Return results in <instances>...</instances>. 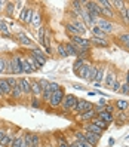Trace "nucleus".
Segmentation results:
<instances>
[{
  "label": "nucleus",
  "mask_w": 129,
  "mask_h": 147,
  "mask_svg": "<svg viewBox=\"0 0 129 147\" xmlns=\"http://www.w3.org/2000/svg\"><path fill=\"white\" fill-rule=\"evenodd\" d=\"M22 59L24 57L21 55H13L12 59L6 63V71L9 74H22Z\"/></svg>",
  "instance_id": "obj_1"
},
{
  "label": "nucleus",
  "mask_w": 129,
  "mask_h": 147,
  "mask_svg": "<svg viewBox=\"0 0 129 147\" xmlns=\"http://www.w3.org/2000/svg\"><path fill=\"white\" fill-rule=\"evenodd\" d=\"M85 9L95 21L99 18V16H102L101 15V6L98 5V2H85Z\"/></svg>",
  "instance_id": "obj_2"
},
{
  "label": "nucleus",
  "mask_w": 129,
  "mask_h": 147,
  "mask_svg": "<svg viewBox=\"0 0 129 147\" xmlns=\"http://www.w3.org/2000/svg\"><path fill=\"white\" fill-rule=\"evenodd\" d=\"M93 106L92 102L88 101V100H83V98H77V102H76V107L73 109V111L76 115H80L83 111H88V110H92Z\"/></svg>",
  "instance_id": "obj_3"
},
{
  "label": "nucleus",
  "mask_w": 129,
  "mask_h": 147,
  "mask_svg": "<svg viewBox=\"0 0 129 147\" xmlns=\"http://www.w3.org/2000/svg\"><path fill=\"white\" fill-rule=\"evenodd\" d=\"M64 97H65V94H64V89L61 88V89H58L56 92L52 94V97H50V100H49L48 104L52 107V109H56V107H59V106L62 104Z\"/></svg>",
  "instance_id": "obj_4"
},
{
  "label": "nucleus",
  "mask_w": 129,
  "mask_h": 147,
  "mask_svg": "<svg viewBox=\"0 0 129 147\" xmlns=\"http://www.w3.org/2000/svg\"><path fill=\"white\" fill-rule=\"evenodd\" d=\"M95 25H97V27H98L102 33H105V34L113 33V30H114V25L111 24L108 20H105V18H98L97 22H95Z\"/></svg>",
  "instance_id": "obj_5"
},
{
  "label": "nucleus",
  "mask_w": 129,
  "mask_h": 147,
  "mask_svg": "<svg viewBox=\"0 0 129 147\" xmlns=\"http://www.w3.org/2000/svg\"><path fill=\"white\" fill-rule=\"evenodd\" d=\"M73 45H76L79 49H83V51H89V46H91V42L88 39H85L82 36H70Z\"/></svg>",
  "instance_id": "obj_6"
},
{
  "label": "nucleus",
  "mask_w": 129,
  "mask_h": 147,
  "mask_svg": "<svg viewBox=\"0 0 129 147\" xmlns=\"http://www.w3.org/2000/svg\"><path fill=\"white\" fill-rule=\"evenodd\" d=\"M76 102H77V98L74 97V95L68 94V95H65V97H64L61 107H62V109H64L65 111H71V110H73V109L76 107Z\"/></svg>",
  "instance_id": "obj_7"
},
{
  "label": "nucleus",
  "mask_w": 129,
  "mask_h": 147,
  "mask_svg": "<svg viewBox=\"0 0 129 147\" xmlns=\"http://www.w3.org/2000/svg\"><path fill=\"white\" fill-rule=\"evenodd\" d=\"M18 85H19V88H21L24 95L31 94V82L27 79V77H19V79H18Z\"/></svg>",
  "instance_id": "obj_8"
},
{
  "label": "nucleus",
  "mask_w": 129,
  "mask_h": 147,
  "mask_svg": "<svg viewBox=\"0 0 129 147\" xmlns=\"http://www.w3.org/2000/svg\"><path fill=\"white\" fill-rule=\"evenodd\" d=\"M33 13H34L33 9H30V7H24V9L21 11V15H19V21L24 22V24H30L31 18H33Z\"/></svg>",
  "instance_id": "obj_9"
},
{
  "label": "nucleus",
  "mask_w": 129,
  "mask_h": 147,
  "mask_svg": "<svg viewBox=\"0 0 129 147\" xmlns=\"http://www.w3.org/2000/svg\"><path fill=\"white\" fill-rule=\"evenodd\" d=\"M30 55L36 59L40 65H45V63H46V54H43L40 49H31Z\"/></svg>",
  "instance_id": "obj_10"
},
{
  "label": "nucleus",
  "mask_w": 129,
  "mask_h": 147,
  "mask_svg": "<svg viewBox=\"0 0 129 147\" xmlns=\"http://www.w3.org/2000/svg\"><path fill=\"white\" fill-rule=\"evenodd\" d=\"M70 24L74 27V30L77 31V34H79V36H82V34H85L86 31H88V28H86V25H85V24L82 22V20H79V18L74 20V21H71Z\"/></svg>",
  "instance_id": "obj_11"
},
{
  "label": "nucleus",
  "mask_w": 129,
  "mask_h": 147,
  "mask_svg": "<svg viewBox=\"0 0 129 147\" xmlns=\"http://www.w3.org/2000/svg\"><path fill=\"white\" fill-rule=\"evenodd\" d=\"M79 116L80 120H83V122H91V120L93 117H97V111H95V107H93L92 110H88V111H83V113L80 115H77Z\"/></svg>",
  "instance_id": "obj_12"
},
{
  "label": "nucleus",
  "mask_w": 129,
  "mask_h": 147,
  "mask_svg": "<svg viewBox=\"0 0 129 147\" xmlns=\"http://www.w3.org/2000/svg\"><path fill=\"white\" fill-rule=\"evenodd\" d=\"M50 39H52V34H50V30H48L46 28V31H45V37H43V42H42V46L45 48V51H46V54H50Z\"/></svg>",
  "instance_id": "obj_13"
},
{
  "label": "nucleus",
  "mask_w": 129,
  "mask_h": 147,
  "mask_svg": "<svg viewBox=\"0 0 129 147\" xmlns=\"http://www.w3.org/2000/svg\"><path fill=\"white\" fill-rule=\"evenodd\" d=\"M116 79H117V76H116V73L113 70L107 71V76H104V86L105 88H111L113 83L116 82Z\"/></svg>",
  "instance_id": "obj_14"
},
{
  "label": "nucleus",
  "mask_w": 129,
  "mask_h": 147,
  "mask_svg": "<svg viewBox=\"0 0 129 147\" xmlns=\"http://www.w3.org/2000/svg\"><path fill=\"white\" fill-rule=\"evenodd\" d=\"M0 92H2L3 97H11L12 88L9 86V83L6 82V79H0Z\"/></svg>",
  "instance_id": "obj_15"
},
{
  "label": "nucleus",
  "mask_w": 129,
  "mask_h": 147,
  "mask_svg": "<svg viewBox=\"0 0 129 147\" xmlns=\"http://www.w3.org/2000/svg\"><path fill=\"white\" fill-rule=\"evenodd\" d=\"M85 132H92V134H95V135H98V137H101L102 135V129L101 128H98L95 123H92V122H89L88 125H85Z\"/></svg>",
  "instance_id": "obj_16"
},
{
  "label": "nucleus",
  "mask_w": 129,
  "mask_h": 147,
  "mask_svg": "<svg viewBox=\"0 0 129 147\" xmlns=\"http://www.w3.org/2000/svg\"><path fill=\"white\" fill-rule=\"evenodd\" d=\"M89 68H91V64L89 63H85L80 68H79V71H77L76 74L79 76V77H82V79H85V80H88V76H89Z\"/></svg>",
  "instance_id": "obj_17"
},
{
  "label": "nucleus",
  "mask_w": 129,
  "mask_h": 147,
  "mask_svg": "<svg viewBox=\"0 0 129 147\" xmlns=\"http://www.w3.org/2000/svg\"><path fill=\"white\" fill-rule=\"evenodd\" d=\"M64 46H65V51H67V57L68 55H73V57H77L79 55V48H77L76 45H73L71 42H68V43H64Z\"/></svg>",
  "instance_id": "obj_18"
},
{
  "label": "nucleus",
  "mask_w": 129,
  "mask_h": 147,
  "mask_svg": "<svg viewBox=\"0 0 129 147\" xmlns=\"http://www.w3.org/2000/svg\"><path fill=\"white\" fill-rule=\"evenodd\" d=\"M97 117H99L101 120H104V122L107 123V125H110L111 122L114 120V115H111V113H107V111H99V113L97 115Z\"/></svg>",
  "instance_id": "obj_19"
},
{
  "label": "nucleus",
  "mask_w": 129,
  "mask_h": 147,
  "mask_svg": "<svg viewBox=\"0 0 129 147\" xmlns=\"http://www.w3.org/2000/svg\"><path fill=\"white\" fill-rule=\"evenodd\" d=\"M104 76H105V67L102 65V64H99V65H97V74H95V82H102L104 80Z\"/></svg>",
  "instance_id": "obj_20"
},
{
  "label": "nucleus",
  "mask_w": 129,
  "mask_h": 147,
  "mask_svg": "<svg viewBox=\"0 0 129 147\" xmlns=\"http://www.w3.org/2000/svg\"><path fill=\"white\" fill-rule=\"evenodd\" d=\"M13 138H15V135H13L12 132H7V134L3 137V140H0V146H2V147H11Z\"/></svg>",
  "instance_id": "obj_21"
},
{
  "label": "nucleus",
  "mask_w": 129,
  "mask_h": 147,
  "mask_svg": "<svg viewBox=\"0 0 129 147\" xmlns=\"http://www.w3.org/2000/svg\"><path fill=\"white\" fill-rule=\"evenodd\" d=\"M16 40H18L21 45H24V46H33V42L25 36L24 33H18V34H16Z\"/></svg>",
  "instance_id": "obj_22"
},
{
  "label": "nucleus",
  "mask_w": 129,
  "mask_h": 147,
  "mask_svg": "<svg viewBox=\"0 0 129 147\" xmlns=\"http://www.w3.org/2000/svg\"><path fill=\"white\" fill-rule=\"evenodd\" d=\"M85 138H86V141H88L92 147H95L97 146V143H98V135H95V134H92V132H85Z\"/></svg>",
  "instance_id": "obj_23"
},
{
  "label": "nucleus",
  "mask_w": 129,
  "mask_h": 147,
  "mask_svg": "<svg viewBox=\"0 0 129 147\" xmlns=\"http://www.w3.org/2000/svg\"><path fill=\"white\" fill-rule=\"evenodd\" d=\"M24 58H25V61L28 63V65L33 68L34 71H37L39 68H42V65H40V64H39V63H37V61H36V59H34L31 55H27V57H24Z\"/></svg>",
  "instance_id": "obj_24"
},
{
  "label": "nucleus",
  "mask_w": 129,
  "mask_h": 147,
  "mask_svg": "<svg viewBox=\"0 0 129 147\" xmlns=\"http://www.w3.org/2000/svg\"><path fill=\"white\" fill-rule=\"evenodd\" d=\"M92 45H95V46H99V48H107L108 46V42L107 39H99V37H92L89 40Z\"/></svg>",
  "instance_id": "obj_25"
},
{
  "label": "nucleus",
  "mask_w": 129,
  "mask_h": 147,
  "mask_svg": "<svg viewBox=\"0 0 129 147\" xmlns=\"http://www.w3.org/2000/svg\"><path fill=\"white\" fill-rule=\"evenodd\" d=\"M31 94H33V97L40 98L42 88H40V83H39V82H33V83H31Z\"/></svg>",
  "instance_id": "obj_26"
},
{
  "label": "nucleus",
  "mask_w": 129,
  "mask_h": 147,
  "mask_svg": "<svg viewBox=\"0 0 129 147\" xmlns=\"http://www.w3.org/2000/svg\"><path fill=\"white\" fill-rule=\"evenodd\" d=\"M22 91H21V88H19V85L18 83H16L15 86H13V88H12V92H11V97L12 98H15V100H19L21 97H22Z\"/></svg>",
  "instance_id": "obj_27"
},
{
  "label": "nucleus",
  "mask_w": 129,
  "mask_h": 147,
  "mask_svg": "<svg viewBox=\"0 0 129 147\" xmlns=\"http://www.w3.org/2000/svg\"><path fill=\"white\" fill-rule=\"evenodd\" d=\"M50 97H52V91L49 89V85H48V88H45V89L42 91V95H40V98H42V101H45V102H49Z\"/></svg>",
  "instance_id": "obj_28"
},
{
  "label": "nucleus",
  "mask_w": 129,
  "mask_h": 147,
  "mask_svg": "<svg viewBox=\"0 0 129 147\" xmlns=\"http://www.w3.org/2000/svg\"><path fill=\"white\" fill-rule=\"evenodd\" d=\"M30 24H31V25H34V27H40V24H42V15H40L39 12H34Z\"/></svg>",
  "instance_id": "obj_29"
},
{
  "label": "nucleus",
  "mask_w": 129,
  "mask_h": 147,
  "mask_svg": "<svg viewBox=\"0 0 129 147\" xmlns=\"http://www.w3.org/2000/svg\"><path fill=\"white\" fill-rule=\"evenodd\" d=\"M91 122H92V123H95V125H97L98 128H101L102 131H105V129L108 128V125H107V123L104 122V120H101L99 117H93V119L91 120Z\"/></svg>",
  "instance_id": "obj_30"
},
{
  "label": "nucleus",
  "mask_w": 129,
  "mask_h": 147,
  "mask_svg": "<svg viewBox=\"0 0 129 147\" xmlns=\"http://www.w3.org/2000/svg\"><path fill=\"white\" fill-rule=\"evenodd\" d=\"M13 9H15V3H12V2H7V3H6V6H5V13H6L7 18H11V16H12Z\"/></svg>",
  "instance_id": "obj_31"
},
{
  "label": "nucleus",
  "mask_w": 129,
  "mask_h": 147,
  "mask_svg": "<svg viewBox=\"0 0 129 147\" xmlns=\"http://www.w3.org/2000/svg\"><path fill=\"white\" fill-rule=\"evenodd\" d=\"M91 31L93 34V37H99V39H105V33H102L97 25H93V27H91Z\"/></svg>",
  "instance_id": "obj_32"
},
{
  "label": "nucleus",
  "mask_w": 129,
  "mask_h": 147,
  "mask_svg": "<svg viewBox=\"0 0 129 147\" xmlns=\"http://www.w3.org/2000/svg\"><path fill=\"white\" fill-rule=\"evenodd\" d=\"M95 74H97V65L91 64V68H89V76H88V82H91V83L95 82Z\"/></svg>",
  "instance_id": "obj_33"
},
{
  "label": "nucleus",
  "mask_w": 129,
  "mask_h": 147,
  "mask_svg": "<svg viewBox=\"0 0 129 147\" xmlns=\"http://www.w3.org/2000/svg\"><path fill=\"white\" fill-rule=\"evenodd\" d=\"M114 107L123 111V110H126V109L129 107V102H128L126 100H117V101H116V104H114Z\"/></svg>",
  "instance_id": "obj_34"
},
{
  "label": "nucleus",
  "mask_w": 129,
  "mask_h": 147,
  "mask_svg": "<svg viewBox=\"0 0 129 147\" xmlns=\"http://www.w3.org/2000/svg\"><path fill=\"white\" fill-rule=\"evenodd\" d=\"M119 42H122L125 48L129 51V33H123V34H120L119 36Z\"/></svg>",
  "instance_id": "obj_35"
},
{
  "label": "nucleus",
  "mask_w": 129,
  "mask_h": 147,
  "mask_svg": "<svg viewBox=\"0 0 129 147\" xmlns=\"http://www.w3.org/2000/svg\"><path fill=\"white\" fill-rule=\"evenodd\" d=\"M30 147H40V137H39L37 134H31Z\"/></svg>",
  "instance_id": "obj_36"
},
{
  "label": "nucleus",
  "mask_w": 129,
  "mask_h": 147,
  "mask_svg": "<svg viewBox=\"0 0 129 147\" xmlns=\"http://www.w3.org/2000/svg\"><path fill=\"white\" fill-rule=\"evenodd\" d=\"M33 71H34V70L28 65V63L25 61V58H24V59H22V74H30V73H33Z\"/></svg>",
  "instance_id": "obj_37"
},
{
  "label": "nucleus",
  "mask_w": 129,
  "mask_h": 147,
  "mask_svg": "<svg viewBox=\"0 0 129 147\" xmlns=\"http://www.w3.org/2000/svg\"><path fill=\"white\" fill-rule=\"evenodd\" d=\"M125 5H126V3L123 2V0H116V2H111V6H113V7H116V9H119V12L126 7Z\"/></svg>",
  "instance_id": "obj_38"
},
{
  "label": "nucleus",
  "mask_w": 129,
  "mask_h": 147,
  "mask_svg": "<svg viewBox=\"0 0 129 147\" xmlns=\"http://www.w3.org/2000/svg\"><path fill=\"white\" fill-rule=\"evenodd\" d=\"M45 31H46V27H43V25H40L39 30H37V40H39L40 45H42V42H43V37H45Z\"/></svg>",
  "instance_id": "obj_39"
},
{
  "label": "nucleus",
  "mask_w": 129,
  "mask_h": 147,
  "mask_svg": "<svg viewBox=\"0 0 129 147\" xmlns=\"http://www.w3.org/2000/svg\"><path fill=\"white\" fill-rule=\"evenodd\" d=\"M22 140H24V137H22L21 134H19V135H15V138H13V141H12L11 147H19L21 143H22Z\"/></svg>",
  "instance_id": "obj_40"
},
{
  "label": "nucleus",
  "mask_w": 129,
  "mask_h": 147,
  "mask_svg": "<svg viewBox=\"0 0 129 147\" xmlns=\"http://www.w3.org/2000/svg\"><path fill=\"white\" fill-rule=\"evenodd\" d=\"M56 52H58V55H59V57H62V58H65V57H67V51H65L64 43H59V45H58Z\"/></svg>",
  "instance_id": "obj_41"
},
{
  "label": "nucleus",
  "mask_w": 129,
  "mask_h": 147,
  "mask_svg": "<svg viewBox=\"0 0 129 147\" xmlns=\"http://www.w3.org/2000/svg\"><path fill=\"white\" fill-rule=\"evenodd\" d=\"M85 63H86V61H83V59H80V58H77V59H76V63L73 64V71L77 73V71H79V68H80Z\"/></svg>",
  "instance_id": "obj_42"
},
{
  "label": "nucleus",
  "mask_w": 129,
  "mask_h": 147,
  "mask_svg": "<svg viewBox=\"0 0 129 147\" xmlns=\"http://www.w3.org/2000/svg\"><path fill=\"white\" fill-rule=\"evenodd\" d=\"M65 30H67V33L70 34V36H79V34H77V31L74 30V27L71 24H65Z\"/></svg>",
  "instance_id": "obj_43"
},
{
  "label": "nucleus",
  "mask_w": 129,
  "mask_h": 147,
  "mask_svg": "<svg viewBox=\"0 0 129 147\" xmlns=\"http://www.w3.org/2000/svg\"><path fill=\"white\" fill-rule=\"evenodd\" d=\"M74 137H76V141H85V132L83 131H76L74 132Z\"/></svg>",
  "instance_id": "obj_44"
},
{
  "label": "nucleus",
  "mask_w": 129,
  "mask_h": 147,
  "mask_svg": "<svg viewBox=\"0 0 129 147\" xmlns=\"http://www.w3.org/2000/svg\"><path fill=\"white\" fill-rule=\"evenodd\" d=\"M6 63H7L6 59L3 57H0V74L6 71Z\"/></svg>",
  "instance_id": "obj_45"
},
{
  "label": "nucleus",
  "mask_w": 129,
  "mask_h": 147,
  "mask_svg": "<svg viewBox=\"0 0 129 147\" xmlns=\"http://www.w3.org/2000/svg\"><path fill=\"white\" fill-rule=\"evenodd\" d=\"M49 89L52 91V94H54V92H56L58 89H61V86H59L58 83H55V82H49Z\"/></svg>",
  "instance_id": "obj_46"
},
{
  "label": "nucleus",
  "mask_w": 129,
  "mask_h": 147,
  "mask_svg": "<svg viewBox=\"0 0 129 147\" xmlns=\"http://www.w3.org/2000/svg\"><path fill=\"white\" fill-rule=\"evenodd\" d=\"M6 82L9 83V86L11 88H13V86L18 83V79H16V77H6Z\"/></svg>",
  "instance_id": "obj_47"
},
{
  "label": "nucleus",
  "mask_w": 129,
  "mask_h": 147,
  "mask_svg": "<svg viewBox=\"0 0 129 147\" xmlns=\"http://www.w3.org/2000/svg\"><path fill=\"white\" fill-rule=\"evenodd\" d=\"M31 107H34V109H39V107H40V98L33 97V98H31Z\"/></svg>",
  "instance_id": "obj_48"
},
{
  "label": "nucleus",
  "mask_w": 129,
  "mask_h": 147,
  "mask_svg": "<svg viewBox=\"0 0 129 147\" xmlns=\"http://www.w3.org/2000/svg\"><path fill=\"white\" fill-rule=\"evenodd\" d=\"M120 88H122V83L119 82V79H116V82L113 83V86H111V89L117 92V91H120Z\"/></svg>",
  "instance_id": "obj_49"
},
{
  "label": "nucleus",
  "mask_w": 129,
  "mask_h": 147,
  "mask_svg": "<svg viewBox=\"0 0 129 147\" xmlns=\"http://www.w3.org/2000/svg\"><path fill=\"white\" fill-rule=\"evenodd\" d=\"M114 110H116V107L111 106V104H107V106L104 107V111H107V113H111V115H114Z\"/></svg>",
  "instance_id": "obj_50"
},
{
  "label": "nucleus",
  "mask_w": 129,
  "mask_h": 147,
  "mask_svg": "<svg viewBox=\"0 0 129 147\" xmlns=\"http://www.w3.org/2000/svg\"><path fill=\"white\" fill-rule=\"evenodd\" d=\"M74 143H76V146H77V147H92V146H91L88 141H86V140H85V141H74Z\"/></svg>",
  "instance_id": "obj_51"
},
{
  "label": "nucleus",
  "mask_w": 129,
  "mask_h": 147,
  "mask_svg": "<svg viewBox=\"0 0 129 147\" xmlns=\"http://www.w3.org/2000/svg\"><path fill=\"white\" fill-rule=\"evenodd\" d=\"M119 92H122V94H129V85H128V83L122 85V88H120Z\"/></svg>",
  "instance_id": "obj_52"
},
{
  "label": "nucleus",
  "mask_w": 129,
  "mask_h": 147,
  "mask_svg": "<svg viewBox=\"0 0 129 147\" xmlns=\"http://www.w3.org/2000/svg\"><path fill=\"white\" fill-rule=\"evenodd\" d=\"M39 83H40V88H42V91L45 89V88H48V85H49V82H46V80H39Z\"/></svg>",
  "instance_id": "obj_53"
},
{
  "label": "nucleus",
  "mask_w": 129,
  "mask_h": 147,
  "mask_svg": "<svg viewBox=\"0 0 129 147\" xmlns=\"http://www.w3.org/2000/svg\"><path fill=\"white\" fill-rule=\"evenodd\" d=\"M120 16H122V20L126 22V7H125V9H122V11H120Z\"/></svg>",
  "instance_id": "obj_54"
},
{
  "label": "nucleus",
  "mask_w": 129,
  "mask_h": 147,
  "mask_svg": "<svg viewBox=\"0 0 129 147\" xmlns=\"http://www.w3.org/2000/svg\"><path fill=\"white\" fill-rule=\"evenodd\" d=\"M71 86H73V88H74V89H79V91H83V89H85V88H83V86H82V85H77V83H73Z\"/></svg>",
  "instance_id": "obj_55"
},
{
  "label": "nucleus",
  "mask_w": 129,
  "mask_h": 147,
  "mask_svg": "<svg viewBox=\"0 0 129 147\" xmlns=\"http://www.w3.org/2000/svg\"><path fill=\"white\" fill-rule=\"evenodd\" d=\"M5 5H6V2H3V0H0V13H2V12L5 11Z\"/></svg>",
  "instance_id": "obj_56"
},
{
  "label": "nucleus",
  "mask_w": 129,
  "mask_h": 147,
  "mask_svg": "<svg viewBox=\"0 0 129 147\" xmlns=\"http://www.w3.org/2000/svg\"><path fill=\"white\" fill-rule=\"evenodd\" d=\"M6 135V131H5V129L3 128H0V140H3V137Z\"/></svg>",
  "instance_id": "obj_57"
},
{
  "label": "nucleus",
  "mask_w": 129,
  "mask_h": 147,
  "mask_svg": "<svg viewBox=\"0 0 129 147\" xmlns=\"http://www.w3.org/2000/svg\"><path fill=\"white\" fill-rule=\"evenodd\" d=\"M126 22L129 24V6H126Z\"/></svg>",
  "instance_id": "obj_58"
},
{
  "label": "nucleus",
  "mask_w": 129,
  "mask_h": 147,
  "mask_svg": "<svg viewBox=\"0 0 129 147\" xmlns=\"http://www.w3.org/2000/svg\"><path fill=\"white\" fill-rule=\"evenodd\" d=\"M19 147H30V146H28L27 143H25V141L22 140V143H21V146H19Z\"/></svg>",
  "instance_id": "obj_59"
},
{
  "label": "nucleus",
  "mask_w": 129,
  "mask_h": 147,
  "mask_svg": "<svg viewBox=\"0 0 129 147\" xmlns=\"http://www.w3.org/2000/svg\"><path fill=\"white\" fill-rule=\"evenodd\" d=\"M126 83L129 85V73H126Z\"/></svg>",
  "instance_id": "obj_60"
},
{
  "label": "nucleus",
  "mask_w": 129,
  "mask_h": 147,
  "mask_svg": "<svg viewBox=\"0 0 129 147\" xmlns=\"http://www.w3.org/2000/svg\"><path fill=\"white\" fill-rule=\"evenodd\" d=\"M70 147H77V146H76V143H71V144H70Z\"/></svg>",
  "instance_id": "obj_61"
},
{
  "label": "nucleus",
  "mask_w": 129,
  "mask_h": 147,
  "mask_svg": "<svg viewBox=\"0 0 129 147\" xmlns=\"http://www.w3.org/2000/svg\"><path fill=\"white\" fill-rule=\"evenodd\" d=\"M40 147H45V146H40Z\"/></svg>",
  "instance_id": "obj_62"
},
{
  "label": "nucleus",
  "mask_w": 129,
  "mask_h": 147,
  "mask_svg": "<svg viewBox=\"0 0 129 147\" xmlns=\"http://www.w3.org/2000/svg\"><path fill=\"white\" fill-rule=\"evenodd\" d=\"M55 147H58V146H55Z\"/></svg>",
  "instance_id": "obj_63"
}]
</instances>
